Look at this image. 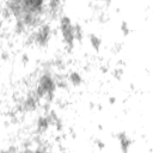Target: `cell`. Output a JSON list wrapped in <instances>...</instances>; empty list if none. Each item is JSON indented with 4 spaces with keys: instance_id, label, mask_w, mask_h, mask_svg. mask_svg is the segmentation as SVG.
<instances>
[{
    "instance_id": "cell-4",
    "label": "cell",
    "mask_w": 153,
    "mask_h": 153,
    "mask_svg": "<svg viewBox=\"0 0 153 153\" xmlns=\"http://www.w3.org/2000/svg\"><path fill=\"white\" fill-rule=\"evenodd\" d=\"M122 73H123V69L120 67V68H115V71H114V75L117 78V79H120L121 76H122Z\"/></svg>"
},
{
    "instance_id": "cell-6",
    "label": "cell",
    "mask_w": 153,
    "mask_h": 153,
    "mask_svg": "<svg viewBox=\"0 0 153 153\" xmlns=\"http://www.w3.org/2000/svg\"><path fill=\"white\" fill-rule=\"evenodd\" d=\"M115 100H116V99H115L114 97H110V99H109V102H110L111 104H112V103H115Z\"/></svg>"
},
{
    "instance_id": "cell-7",
    "label": "cell",
    "mask_w": 153,
    "mask_h": 153,
    "mask_svg": "<svg viewBox=\"0 0 153 153\" xmlns=\"http://www.w3.org/2000/svg\"><path fill=\"white\" fill-rule=\"evenodd\" d=\"M1 26H2V23H1V20H0V29H1Z\"/></svg>"
},
{
    "instance_id": "cell-3",
    "label": "cell",
    "mask_w": 153,
    "mask_h": 153,
    "mask_svg": "<svg viewBox=\"0 0 153 153\" xmlns=\"http://www.w3.org/2000/svg\"><path fill=\"white\" fill-rule=\"evenodd\" d=\"M121 30H122L123 35H128L129 29H128V25H127V23H126V22H122V24H121Z\"/></svg>"
},
{
    "instance_id": "cell-2",
    "label": "cell",
    "mask_w": 153,
    "mask_h": 153,
    "mask_svg": "<svg viewBox=\"0 0 153 153\" xmlns=\"http://www.w3.org/2000/svg\"><path fill=\"white\" fill-rule=\"evenodd\" d=\"M90 42H91V45H92L94 49H99L100 43H102V39H100L98 36L91 33V35H90Z\"/></svg>"
},
{
    "instance_id": "cell-5",
    "label": "cell",
    "mask_w": 153,
    "mask_h": 153,
    "mask_svg": "<svg viewBox=\"0 0 153 153\" xmlns=\"http://www.w3.org/2000/svg\"><path fill=\"white\" fill-rule=\"evenodd\" d=\"M96 142H97V146H98L99 148H103V147H104V145H103V142H102V141H99V140H97Z\"/></svg>"
},
{
    "instance_id": "cell-1",
    "label": "cell",
    "mask_w": 153,
    "mask_h": 153,
    "mask_svg": "<svg viewBox=\"0 0 153 153\" xmlns=\"http://www.w3.org/2000/svg\"><path fill=\"white\" fill-rule=\"evenodd\" d=\"M68 80H69L74 86H78V85H80V84H81V76H80V74H79V73H76V72L71 73V74H69V76H68Z\"/></svg>"
}]
</instances>
